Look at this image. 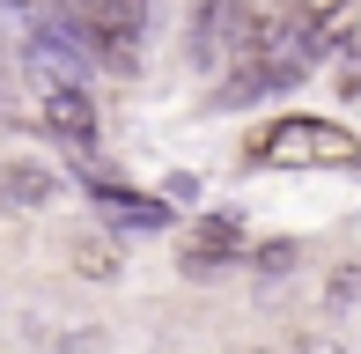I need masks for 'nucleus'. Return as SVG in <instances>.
Segmentation results:
<instances>
[{"label": "nucleus", "mask_w": 361, "mask_h": 354, "mask_svg": "<svg viewBox=\"0 0 361 354\" xmlns=\"http://www.w3.org/2000/svg\"><path fill=\"white\" fill-rule=\"evenodd\" d=\"M295 354H339V340H302Z\"/></svg>", "instance_id": "obj_12"}, {"label": "nucleus", "mask_w": 361, "mask_h": 354, "mask_svg": "<svg viewBox=\"0 0 361 354\" xmlns=\"http://www.w3.org/2000/svg\"><path fill=\"white\" fill-rule=\"evenodd\" d=\"M251 266H258V273H288V266H295V244H258Z\"/></svg>", "instance_id": "obj_10"}, {"label": "nucleus", "mask_w": 361, "mask_h": 354, "mask_svg": "<svg viewBox=\"0 0 361 354\" xmlns=\"http://www.w3.org/2000/svg\"><path fill=\"white\" fill-rule=\"evenodd\" d=\"M251 163H266V170H361V140L339 118H273L251 140Z\"/></svg>", "instance_id": "obj_1"}, {"label": "nucleus", "mask_w": 361, "mask_h": 354, "mask_svg": "<svg viewBox=\"0 0 361 354\" xmlns=\"http://www.w3.org/2000/svg\"><path fill=\"white\" fill-rule=\"evenodd\" d=\"M354 295H361V273H354V266L332 273V303H354Z\"/></svg>", "instance_id": "obj_11"}, {"label": "nucleus", "mask_w": 361, "mask_h": 354, "mask_svg": "<svg viewBox=\"0 0 361 354\" xmlns=\"http://www.w3.org/2000/svg\"><path fill=\"white\" fill-rule=\"evenodd\" d=\"M37 30H44V8H37V0H0V44H23V52H30Z\"/></svg>", "instance_id": "obj_7"}, {"label": "nucleus", "mask_w": 361, "mask_h": 354, "mask_svg": "<svg viewBox=\"0 0 361 354\" xmlns=\"http://www.w3.org/2000/svg\"><path fill=\"white\" fill-rule=\"evenodd\" d=\"M236 251H243V229H236L228 214H207L200 229L185 236V266H192V273H207L214 259H236Z\"/></svg>", "instance_id": "obj_4"}, {"label": "nucleus", "mask_w": 361, "mask_h": 354, "mask_svg": "<svg viewBox=\"0 0 361 354\" xmlns=\"http://www.w3.org/2000/svg\"><path fill=\"white\" fill-rule=\"evenodd\" d=\"M288 15L310 30V37H317V30H332L339 15H347V0H288Z\"/></svg>", "instance_id": "obj_9"}, {"label": "nucleus", "mask_w": 361, "mask_h": 354, "mask_svg": "<svg viewBox=\"0 0 361 354\" xmlns=\"http://www.w3.org/2000/svg\"><path fill=\"white\" fill-rule=\"evenodd\" d=\"M89 192H96V207L111 214V229H170V207H162V200H133V192H118L111 177H89Z\"/></svg>", "instance_id": "obj_3"}, {"label": "nucleus", "mask_w": 361, "mask_h": 354, "mask_svg": "<svg viewBox=\"0 0 361 354\" xmlns=\"http://www.w3.org/2000/svg\"><path fill=\"white\" fill-rule=\"evenodd\" d=\"M44 126H52L59 140H74V148H81V140L96 133V104H89V89H52V96H44Z\"/></svg>", "instance_id": "obj_5"}, {"label": "nucleus", "mask_w": 361, "mask_h": 354, "mask_svg": "<svg viewBox=\"0 0 361 354\" xmlns=\"http://www.w3.org/2000/svg\"><path fill=\"white\" fill-rule=\"evenodd\" d=\"M251 30H258V15L243 0H192V52H200V67H236L251 52Z\"/></svg>", "instance_id": "obj_2"}, {"label": "nucleus", "mask_w": 361, "mask_h": 354, "mask_svg": "<svg viewBox=\"0 0 361 354\" xmlns=\"http://www.w3.org/2000/svg\"><path fill=\"white\" fill-rule=\"evenodd\" d=\"M52 192H59V177L44 163H8V170H0V200H8V207H44Z\"/></svg>", "instance_id": "obj_6"}, {"label": "nucleus", "mask_w": 361, "mask_h": 354, "mask_svg": "<svg viewBox=\"0 0 361 354\" xmlns=\"http://www.w3.org/2000/svg\"><path fill=\"white\" fill-rule=\"evenodd\" d=\"M74 273L111 281V273H118V244H111V236H74Z\"/></svg>", "instance_id": "obj_8"}]
</instances>
